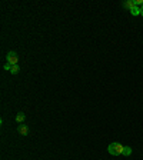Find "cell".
<instances>
[{
	"label": "cell",
	"instance_id": "6da1fadb",
	"mask_svg": "<svg viewBox=\"0 0 143 160\" xmlns=\"http://www.w3.org/2000/svg\"><path fill=\"white\" fill-rule=\"evenodd\" d=\"M107 151L113 156H130L132 155V147L130 146H123L120 143H110L107 146Z\"/></svg>",
	"mask_w": 143,
	"mask_h": 160
},
{
	"label": "cell",
	"instance_id": "7a4b0ae2",
	"mask_svg": "<svg viewBox=\"0 0 143 160\" xmlns=\"http://www.w3.org/2000/svg\"><path fill=\"white\" fill-rule=\"evenodd\" d=\"M6 60H7V63L9 64H17L19 63V54L16 52H7V54H6Z\"/></svg>",
	"mask_w": 143,
	"mask_h": 160
},
{
	"label": "cell",
	"instance_id": "3957f363",
	"mask_svg": "<svg viewBox=\"0 0 143 160\" xmlns=\"http://www.w3.org/2000/svg\"><path fill=\"white\" fill-rule=\"evenodd\" d=\"M17 133L22 134V136H27L29 134V126H26L24 123L19 124V126H17Z\"/></svg>",
	"mask_w": 143,
	"mask_h": 160
},
{
	"label": "cell",
	"instance_id": "277c9868",
	"mask_svg": "<svg viewBox=\"0 0 143 160\" xmlns=\"http://www.w3.org/2000/svg\"><path fill=\"white\" fill-rule=\"evenodd\" d=\"M122 6H123L124 9H127L129 12H130V10H132L134 6H136V0H127V2H123V3H122Z\"/></svg>",
	"mask_w": 143,
	"mask_h": 160
},
{
	"label": "cell",
	"instance_id": "5b68a950",
	"mask_svg": "<svg viewBox=\"0 0 143 160\" xmlns=\"http://www.w3.org/2000/svg\"><path fill=\"white\" fill-rule=\"evenodd\" d=\"M24 119H26V114H24L23 112H19V113L16 114V122L19 123V124H22V123L24 122Z\"/></svg>",
	"mask_w": 143,
	"mask_h": 160
},
{
	"label": "cell",
	"instance_id": "8992f818",
	"mask_svg": "<svg viewBox=\"0 0 143 160\" xmlns=\"http://www.w3.org/2000/svg\"><path fill=\"white\" fill-rule=\"evenodd\" d=\"M140 13H142V10H140L139 6H134L133 9L130 10V14H132V16H140Z\"/></svg>",
	"mask_w": 143,
	"mask_h": 160
},
{
	"label": "cell",
	"instance_id": "52a82bcc",
	"mask_svg": "<svg viewBox=\"0 0 143 160\" xmlns=\"http://www.w3.org/2000/svg\"><path fill=\"white\" fill-rule=\"evenodd\" d=\"M19 70H20L19 64H13V66L10 67V73H12V75H17V73H19Z\"/></svg>",
	"mask_w": 143,
	"mask_h": 160
},
{
	"label": "cell",
	"instance_id": "ba28073f",
	"mask_svg": "<svg viewBox=\"0 0 143 160\" xmlns=\"http://www.w3.org/2000/svg\"><path fill=\"white\" fill-rule=\"evenodd\" d=\"M10 67H12V64H9V63H7V64H5V66H3V69H5V70H7V71H10Z\"/></svg>",
	"mask_w": 143,
	"mask_h": 160
},
{
	"label": "cell",
	"instance_id": "9c48e42d",
	"mask_svg": "<svg viewBox=\"0 0 143 160\" xmlns=\"http://www.w3.org/2000/svg\"><path fill=\"white\" fill-rule=\"evenodd\" d=\"M140 10H142V13H140V16H143V6H140Z\"/></svg>",
	"mask_w": 143,
	"mask_h": 160
}]
</instances>
